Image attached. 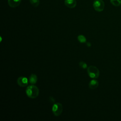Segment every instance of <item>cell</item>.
I'll list each match as a JSON object with an SVG mask.
<instances>
[{
  "instance_id": "cell-3",
  "label": "cell",
  "mask_w": 121,
  "mask_h": 121,
  "mask_svg": "<svg viewBox=\"0 0 121 121\" xmlns=\"http://www.w3.org/2000/svg\"><path fill=\"white\" fill-rule=\"evenodd\" d=\"M52 112L55 116H60L63 111V106L60 103H55L52 106Z\"/></svg>"
},
{
  "instance_id": "cell-4",
  "label": "cell",
  "mask_w": 121,
  "mask_h": 121,
  "mask_svg": "<svg viewBox=\"0 0 121 121\" xmlns=\"http://www.w3.org/2000/svg\"><path fill=\"white\" fill-rule=\"evenodd\" d=\"M93 6L95 11L101 12L104 9V3L103 0H95Z\"/></svg>"
},
{
  "instance_id": "cell-1",
  "label": "cell",
  "mask_w": 121,
  "mask_h": 121,
  "mask_svg": "<svg viewBox=\"0 0 121 121\" xmlns=\"http://www.w3.org/2000/svg\"><path fill=\"white\" fill-rule=\"evenodd\" d=\"M26 93L28 97L31 99H35L38 96L39 90L36 86L32 84L26 87Z\"/></svg>"
},
{
  "instance_id": "cell-8",
  "label": "cell",
  "mask_w": 121,
  "mask_h": 121,
  "mask_svg": "<svg viewBox=\"0 0 121 121\" xmlns=\"http://www.w3.org/2000/svg\"><path fill=\"white\" fill-rule=\"evenodd\" d=\"M98 86H99L98 81L97 80L95 79L94 78L90 80L88 84L89 87L91 89H96Z\"/></svg>"
},
{
  "instance_id": "cell-5",
  "label": "cell",
  "mask_w": 121,
  "mask_h": 121,
  "mask_svg": "<svg viewBox=\"0 0 121 121\" xmlns=\"http://www.w3.org/2000/svg\"><path fill=\"white\" fill-rule=\"evenodd\" d=\"M29 82V79L25 77H19L17 79V83L21 87H25L27 86Z\"/></svg>"
},
{
  "instance_id": "cell-12",
  "label": "cell",
  "mask_w": 121,
  "mask_h": 121,
  "mask_svg": "<svg viewBox=\"0 0 121 121\" xmlns=\"http://www.w3.org/2000/svg\"><path fill=\"white\" fill-rule=\"evenodd\" d=\"M111 3L114 6H119L121 5V0H110Z\"/></svg>"
},
{
  "instance_id": "cell-13",
  "label": "cell",
  "mask_w": 121,
  "mask_h": 121,
  "mask_svg": "<svg viewBox=\"0 0 121 121\" xmlns=\"http://www.w3.org/2000/svg\"><path fill=\"white\" fill-rule=\"evenodd\" d=\"M79 66L83 69H86L87 68V64L86 62L83 61H80L79 62Z\"/></svg>"
},
{
  "instance_id": "cell-10",
  "label": "cell",
  "mask_w": 121,
  "mask_h": 121,
  "mask_svg": "<svg viewBox=\"0 0 121 121\" xmlns=\"http://www.w3.org/2000/svg\"><path fill=\"white\" fill-rule=\"evenodd\" d=\"M78 40L81 43H85L86 41L85 36L82 35H80L78 36Z\"/></svg>"
},
{
  "instance_id": "cell-9",
  "label": "cell",
  "mask_w": 121,
  "mask_h": 121,
  "mask_svg": "<svg viewBox=\"0 0 121 121\" xmlns=\"http://www.w3.org/2000/svg\"><path fill=\"white\" fill-rule=\"evenodd\" d=\"M37 79L38 78L36 75H35V74H32L29 77V82L32 85H35L36 83Z\"/></svg>"
},
{
  "instance_id": "cell-2",
  "label": "cell",
  "mask_w": 121,
  "mask_h": 121,
  "mask_svg": "<svg viewBox=\"0 0 121 121\" xmlns=\"http://www.w3.org/2000/svg\"><path fill=\"white\" fill-rule=\"evenodd\" d=\"M87 72L89 77L92 78H97L99 77L100 72L98 69L93 65L89 66L87 68Z\"/></svg>"
},
{
  "instance_id": "cell-6",
  "label": "cell",
  "mask_w": 121,
  "mask_h": 121,
  "mask_svg": "<svg viewBox=\"0 0 121 121\" xmlns=\"http://www.w3.org/2000/svg\"><path fill=\"white\" fill-rule=\"evenodd\" d=\"M64 4L67 7L72 9L76 6L77 1L76 0H65Z\"/></svg>"
},
{
  "instance_id": "cell-14",
  "label": "cell",
  "mask_w": 121,
  "mask_h": 121,
  "mask_svg": "<svg viewBox=\"0 0 121 121\" xmlns=\"http://www.w3.org/2000/svg\"><path fill=\"white\" fill-rule=\"evenodd\" d=\"M86 45H87V46H88V47H90V46H91V43H89V42H87V43H86Z\"/></svg>"
},
{
  "instance_id": "cell-7",
  "label": "cell",
  "mask_w": 121,
  "mask_h": 121,
  "mask_svg": "<svg viewBox=\"0 0 121 121\" xmlns=\"http://www.w3.org/2000/svg\"><path fill=\"white\" fill-rule=\"evenodd\" d=\"M21 2V0H8V3L9 7L16 8L18 7Z\"/></svg>"
},
{
  "instance_id": "cell-15",
  "label": "cell",
  "mask_w": 121,
  "mask_h": 121,
  "mask_svg": "<svg viewBox=\"0 0 121 121\" xmlns=\"http://www.w3.org/2000/svg\"></svg>"
},
{
  "instance_id": "cell-11",
  "label": "cell",
  "mask_w": 121,
  "mask_h": 121,
  "mask_svg": "<svg viewBox=\"0 0 121 121\" xmlns=\"http://www.w3.org/2000/svg\"><path fill=\"white\" fill-rule=\"evenodd\" d=\"M29 1L31 4L35 7H37L40 4L39 0H29Z\"/></svg>"
}]
</instances>
